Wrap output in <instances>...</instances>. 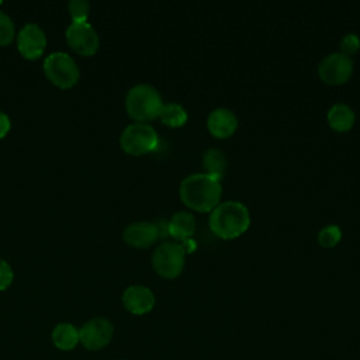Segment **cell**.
I'll use <instances>...</instances> for the list:
<instances>
[{"instance_id": "1", "label": "cell", "mask_w": 360, "mask_h": 360, "mask_svg": "<svg viewBox=\"0 0 360 360\" xmlns=\"http://www.w3.org/2000/svg\"><path fill=\"white\" fill-rule=\"evenodd\" d=\"M179 194L181 201L198 212H211L221 201L219 180L205 173H194L181 180Z\"/></svg>"}, {"instance_id": "2", "label": "cell", "mask_w": 360, "mask_h": 360, "mask_svg": "<svg viewBox=\"0 0 360 360\" xmlns=\"http://www.w3.org/2000/svg\"><path fill=\"white\" fill-rule=\"evenodd\" d=\"M250 225V214L239 201L219 202L210 214L208 226L221 239H235L246 232Z\"/></svg>"}, {"instance_id": "3", "label": "cell", "mask_w": 360, "mask_h": 360, "mask_svg": "<svg viewBox=\"0 0 360 360\" xmlns=\"http://www.w3.org/2000/svg\"><path fill=\"white\" fill-rule=\"evenodd\" d=\"M162 107L163 101L159 91L146 83L134 86L125 98V108L128 115L138 122L158 118Z\"/></svg>"}, {"instance_id": "4", "label": "cell", "mask_w": 360, "mask_h": 360, "mask_svg": "<svg viewBox=\"0 0 360 360\" xmlns=\"http://www.w3.org/2000/svg\"><path fill=\"white\" fill-rule=\"evenodd\" d=\"M158 143L159 138L155 128L145 122H135L128 125L120 136V145L122 150L134 156H141L155 150Z\"/></svg>"}, {"instance_id": "5", "label": "cell", "mask_w": 360, "mask_h": 360, "mask_svg": "<svg viewBox=\"0 0 360 360\" xmlns=\"http://www.w3.org/2000/svg\"><path fill=\"white\" fill-rule=\"evenodd\" d=\"M44 72L46 77L60 89L75 86L80 77L77 63L65 52H53L48 55L44 60Z\"/></svg>"}, {"instance_id": "6", "label": "cell", "mask_w": 360, "mask_h": 360, "mask_svg": "<svg viewBox=\"0 0 360 360\" xmlns=\"http://www.w3.org/2000/svg\"><path fill=\"white\" fill-rule=\"evenodd\" d=\"M186 263V250L180 243L163 242L152 256L155 271L163 278H176L181 274Z\"/></svg>"}, {"instance_id": "7", "label": "cell", "mask_w": 360, "mask_h": 360, "mask_svg": "<svg viewBox=\"0 0 360 360\" xmlns=\"http://www.w3.org/2000/svg\"><path fill=\"white\" fill-rule=\"evenodd\" d=\"M353 73V59L342 52L326 55L318 65L319 79L326 84L346 83Z\"/></svg>"}, {"instance_id": "8", "label": "cell", "mask_w": 360, "mask_h": 360, "mask_svg": "<svg viewBox=\"0 0 360 360\" xmlns=\"http://www.w3.org/2000/svg\"><path fill=\"white\" fill-rule=\"evenodd\" d=\"M70 48L83 56H91L98 49V34L89 22H72L66 30Z\"/></svg>"}, {"instance_id": "9", "label": "cell", "mask_w": 360, "mask_h": 360, "mask_svg": "<svg viewBox=\"0 0 360 360\" xmlns=\"http://www.w3.org/2000/svg\"><path fill=\"white\" fill-rule=\"evenodd\" d=\"M114 335V328L104 318H94L86 322L79 330V340L86 349L98 350L107 346Z\"/></svg>"}, {"instance_id": "10", "label": "cell", "mask_w": 360, "mask_h": 360, "mask_svg": "<svg viewBox=\"0 0 360 360\" xmlns=\"http://www.w3.org/2000/svg\"><path fill=\"white\" fill-rule=\"evenodd\" d=\"M17 45L25 59H38L46 48L45 32L39 25L30 22L18 32Z\"/></svg>"}, {"instance_id": "11", "label": "cell", "mask_w": 360, "mask_h": 360, "mask_svg": "<svg viewBox=\"0 0 360 360\" xmlns=\"http://www.w3.org/2000/svg\"><path fill=\"white\" fill-rule=\"evenodd\" d=\"M207 128L210 134L218 139L229 138L238 128V118L229 108L219 107L210 112L207 120Z\"/></svg>"}, {"instance_id": "12", "label": "cell", "mask_w": 360, "mask_h": 360, "mask_svg": "<svg viewBox=\"0 0 360 360\" xmlns=\"http://www.w3.org/2000/svg\"><path fill=\"white\" fill-rule=\"evenodd\" d=\"M122 238L129 246L145 249L156 242V239L159 238V233L155 224L146 222V221H138V222L129 224L125 228Z\"/></svg>"}, {"instance_id": "13", "label": "cell", "mask_w": 360, "mask_h": 360, "mask_svg": "<svg viewBox=\"0 0 360 360\" xmlns=\"http://www.w3.org/2000/svg\"><path fill=\"white\" fill-rule=\"evenodd\" d=\"M122 304L131 314L143 315L155 307V295L148 287L131 285L124 291Z\"/></svg>"}, {"instance_id": "14", "label": "cell", "mask_w": 360, "mask_h": 360, "mask_svg": "<svg viewBox=\"0 0 360 360\" xmlns=\"http://www.w3.org/2000/svg\"><path fill=\"white\" fill-rule=\"evenodd\" d=\"M195 231V218L187 211L176 212L167 222V232L177 240H187Z\"/></svg>"}, {"instance_id": "15", "label": "cell", "mask_w": 360, "mask_h": 360, "mask_svg": "<svg viewBox=\"0 0 360 360\" xmlns=\"http://www.w3.org/2000/svg\"><path fill=\"white\" fill-rule=\"evenodd\" d=\"M354 111L343 103L332 105L328 111V124L336 132H346L354 125Z\"/></svg>"}, {"instance_id": "16", "label": "cell", "mask_w": 360, "mask_h": 360, "mask_svg": "<svg viewBox=\"0 0 360 360\" xmlns=\"http://www.w3.org/2000/svg\"><path fill=\"white\" fill-rule=\"evenodd\" d=\"M202 167L205 174L221 180L226 169V158L224 152L219 149H208L202 155Z\"/></svg>"}, {"instance_id": "17", "label": "cell", "mask_w": 360, "mask_h": 360, "mask_svg": "<svg viewBox=\"0 0 360 360\" xmlns=\"http://www.w3.org/2000/svg\"><path fill=\"white\" fill-rule=\"evenodd\" d=\"M52 340L60 350H70L79 343V330L72 323H59L52 330Z\"/></svg>"}, {"instance_id": "18", "label": "cell", "mask_w": 360, "mask_h": 360, "mask_svg": "<svg viewBox=\"0 0 360 360\" xmlns=\"http://www.w3.org/2000/svg\"><path fill=\"white\" fill-rule=\"evenodd\" d=\"M160 121L172 128H180L186 124L188 115L187 111L177 103H166L163 104L160 114H159Z\"/></svg>"}, {"instance_id": "19", "label": "cell", "mask_w": 360, "mask_h": 360, "mask_svg": "<svg viewBox=\"0 0 360 360\" xmlns=\"http://www.w3.org/2000/svg\"><path fill=\"white\" fill-rule=\"evenodd\" d=\"M342 238V231L338 225H326L325 228H322L318 233V243L322 248H333L339 243Z\"/></svg>"}, {"instance_id": "20", "label": "cell", "mask_w": 360, "mask_h": 360, "mask_svg": "<svg viewBox=\"0 0 360 360\" xmlns=\"http://www.w3.org/2000/svg\"><path fill=\"white\" fill-rule=\"evenodd\" d=\"M72 22H87V17L90 13V4L84 0H72L68 4Z\"/></svg>"}, {"instance_id": "21", "label": "cell", "mask_w": 360, "mask_h": 360, "mask_svg": "<svg viewBox=\"0 0 360 360\" xmlns=\"http://www.w3.org/2000/svg\"><path fill=\"white\" fill-rule=\"evenodd\" d=\"M13 20L3 11H0V46L8 45L14 38Z\"/></svg>"}, {"instance_id": "22", "label": "cell", "mask_w": 360, "mask_h": 360, "mask_svg": "<svg viewBox=\"0 0 360 360\" xmlns=\"http://www.w3.org/2000/svg\"><path fill=\"white\" fill-rule=\"evenodd\" d=\"M359 49H360V38L356 34L349 32L342 38V41H340V52L342 53L350 56V55L356 53Z\"/></svg>"}, {"instance_id": "23", "label": "cell", "mask_w": 360, "mask_h": 360, "mask_svg": "<svg viewBox=\"0 0 360 360\" xmlns=\"http://www.w3.org/2000/svg\"><path fill=\"white\" fill-rule=\"evenodd\" d=\"M13 278H14V273L11 266L7 262L0 259V291L6 290L13 283Z\"/></svg>"}, {"instance_id": "24", "label": "cell", "mask_w": 360, "mask_h": 360, "mask_svg": "<svg viewBox=\"0 0 360 360\" xmlns=\"http://www.w3.org/2000/svg\"><path fill=\"white\" fill-rule=\"evenodd\" d=\"M11 128V122H10V118L0 111V139L4 138L7 135V132L10 131Z\"/></svg>"}, {"instance_id": "25", "label": "cell", "mask_w": 360, "mask_h": 360, "mask_svg": "<svg viewBox=\"0 0 360 360\" xmlns=\"http://www.w3.org/2000/svg\"><path fill=\"white\" fill-rule=\"evenodd\" d=\"M0 4H1V1H0Z\"/></svg>"}]
</instances>
